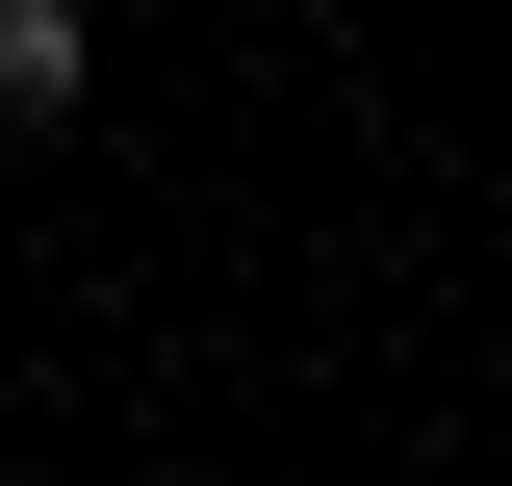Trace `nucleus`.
<instances>
[{"label":"nucleus","mask_w":512,"mask_h":486,"mask_svg":"<svg viewBox=\"0 0 512 486\" xmlns=\"http://www.w3.org/2000/svg\"><path fill=\"white\" fill-rule=\"evenodd\" d=\"M77 103V0H0V128H52Z\"/></svg>","instance_id":"f257e3e1"}]
</instances>
